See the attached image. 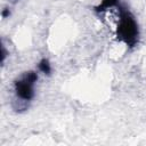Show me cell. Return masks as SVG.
Segmentation results:
<instances>
[{
  "label": "cell",
  "mask_w": 146,
  "mask_h": 146,
  "mask_svg": "<svg viewBox=\"0 0 146 146\" xmlns=\"http://www.w3.org/2000/svg\"><path fill=\"white\" fill-rule=\"evenodd\" d=\"M117 14H119V19L115 30L116 38L121 42L125 43L128 47L132 48L137 44L139 38L138 24L135 17L132 16V14L122 5H119Z\"/></svg>",
  "instance_id": "cell-1"
},
{
  "label": "cell",
  "mask_w": 146,
  "mask_h": 146,
  "mask_svg": "<svg viewBox=\"0 0 146 146\" xmlns=\"http://www.w3.org/2000/svg\"><path fill=\"white\" fill-rule=\"evenodd\" d=\"M38 81V74L34 71L23 73L14 82L16 97L22 102H30L34 97V86Z\"/></svg>",
  "instance_id": "cell-2"
},
{
  "label": "cell",
  "mask_w": 146,
  "mask_h": 146,
  "mask_svg": "<svg viewBox=\"0 0 146 146\" xmlns=\"http://www.w3.org/2000/svg\"><path fill=\"white\" fill-rule=\"evenodd\" d=\"M119 5H120V0H102L100 3L97 7H95V10L97 13H103L111 8L117 7Z\"/></svg>",
  "instance_id": "cell-3"
},
{
  "label": "cell",
  "mask_w": 146,
  "mask_h": 146,
  "mask_svg": "<svg viewBox=\"0 0 146 146\" xmlns=\"http://www.w3.org/2000/svg\"><path fill=\"white\" fill-rule=\"evenodd\" d=\"M38 70H39L41 73H43L44 75H50V73H51V71H52L51 64H50V62H49L47 58H42V59L39 62V64H38Z\"/></svg>",
  "instance_id": "cell-4"
},
{
  "label": "cell",
  "mask_w": 146,
  "mask_h": 146,
  "mask_svg": "<svg viewBox=\"0 0 146 146\" xmlns=\"http://www.w3.org/2000/svg\"><path fill=\"white\" fill-rule=\"evenodd\" d=\"M9 15H10V10H9V8H3L2 11H1V16H2V18H8Z\"/></svg>",
  "instance_id": "cell-5"
},
{
  "label": "cell",
  "mask_w": 146,
  "mask_h": 146,
  "mask_svg": "<svg viewBox=\"0 0 146 146\" xmlns=\"http://www.w3.org/2000/svg\"><path fill=\"white\" fill-rule=\"evenodd\" d=\"M6 55H7V52H6L5 48L2 47V48H1V62H2V63H3L5 59H6Z\"/></svg>",
  "instance_id": "cell-6"
}]
</instances>
